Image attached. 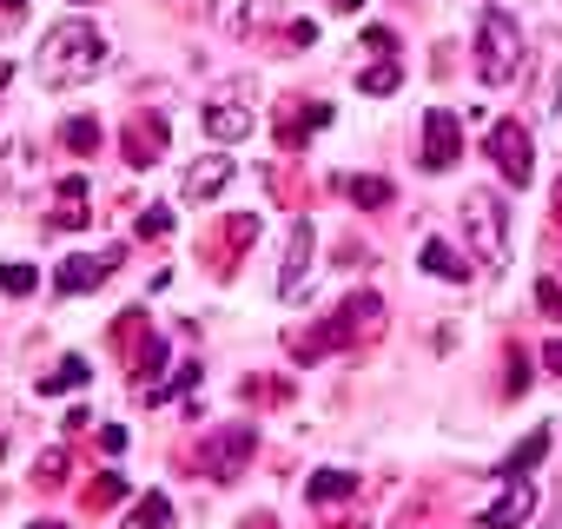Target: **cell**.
Listing matches in <instances>:
<instances>
[{"mask_svg":"<svg viewBox=\"0 0 562 529\" xmlns=\"http://www.w3.org/2000/svg\"><path fill=\"white\" fill-rule=\"evenodd\" d=\"M106 60H113L106 54V34L93 21H60L41 41V80L47 87H87V80L106 74Z\"/></svg>","mask_w":562,"mask_h":529,"instance_id":"obj_1","label":"cell"},{"mask_svg":"<svg viewBox=\"0 0 562 529\" xmlns=\"http://www.w3.org/2000/svg\"><path fill=\"white\" fill-rule=\"evenodd\" d=\"M522 67H529L522 27H516L503 8H483V14H476V80H483V87H509V80H522Z\"/></svg>","mask_w":562,"mask_h":529,"instance_id":"obj_2","label":"cell"},{"mask_svg":"<svg viewBox=\"0 0 562 529\" xmlns=\"http://www.w3.org/2000/svg\"><path fill=\"white\" fill-rule=\"evenodd\" d=\"M378 318H384V299L378 292H364V299H345L338 312H331V325L325 331H312V338H292V358H325L331 345H351L358 331H378Z\"/></svg>","mask_w":562,"mask_h":529,"instance_id":"obj_3","label":"cell"},{"mask_svg":"<svg viewBox=\"0 0 562 529\" xmlns=\"http://www.w3.org/2000/svg\"><path fill=\"white\" fill-rule=\"evenodd\" d=\"M463 225H470V245H476L483 264H503L509 258V212H503V199L490 185H470L463 192Z\"/></svg>","mask_w":562,"mask_h":529,"instance_id":"obj_4","label":"cell"},{"mask_svg":"<svg viewBox=\"0 0 562 529\" xmlns=\"http://www.w3.org/2000/svg\"><path fill=\"white\" fill-rule=\"evenodd\" d=\"M251 450H258V430H251V424H218L212 437H199V476L232 483V476L251 463Z\"/></svg>","mask_w":562,"mask_h":529,"instance_id":"obj_5","label":"cell"},{"mask_svg":"<svg viewBox=\"0 0 562 529\" xmlns=\"http://www.w3.org/2000/svg\"><path fill=\"white\" fill-rule=\"evenodd\" d=\"M483 146H490V159H496V172H503V179H509L516 192H522V185L536 179V139H529V126H516V120H496Z\"/></svg>","mask_w":562,"mask_h":529,"instance_id":"obj_6","label":"cell"},{"mask_svg":"<svg viewBox=\"0 0 562 529\" xmlns=\"http://www.w3.org/2000/svg\"><path fill=\"white\" fill-rule=\"evenodd\" d=\"M258 126V106H251V87L238 80V87H225L212 106H205V133L218 139V146H232V139H245Z\"/></svg>","mask_w":562,"mask_h":529,"instance_id":"obj_7","label":"cell"},{"mask_svg":"<svg viewBox=\"0 0 562 529\" xmlns=\"http://www.w3.org/2000/svg\"><path fill=\"white\" fill-rule=\"evenodd\" d=\"M463 159V120L450 106H430L424 113V172H450Z\"/></svg>","mask_w":562,"mask_h":529,"instance_id":"obj_8","label":"cell"},{"mask_svg":"<svg viewBox=\"0 0 562 529\" xmlns=\"http://www.w3.org/2000/svg\"><path fill=\"white\" fill-rule=\"evenodd\" d=\"M529 509H536L529 476H503V496L476 509V529H522V522H529Z\"/></svg>","mask_w":562,"mask_h":529,"instance_id":"obj_9","label":"cell"},{"mask_svg":"<svg viewBox=\"0 0 562 529\" xmlns=\"http://www.w3.org/2000/svg\"><path fill=\"white\" fill-rule=\"evenodd\" d=\"M312 258H318V232H312V218H299L292 245H285V272H278V299H299L312 285Z\"/></svg>","mask_w":562,"mask_h":529,"instance_id":"obj_10","label":"cell"},{"mask_svg":"<svg viewBox=\"0 0 562 529\" xmlns=\"http://www.w3.org/2000/svg\"><path fill=\"white\" fill-rule=\"evenodd\" d=\"M113 264H120V251H113V245L80 251V258H67L60 272H54V285H60L67 299H80V292H93V285H106V279H113Z\"/></svg>","mask_w":562,"mask_h":529,"instance_id":"obj_11","label":"cell"},{"mask_svg":"<svg viewBox=\"0 0 562 529\" xmlns=\"http://www.w3.org/2000/svg\"><path fill=\"white\" fill-rule=\"evenodd\" d=\"M159 153H166V120L153 113V120H133L126 126V166H159Z\"/></svg>","mask_w":562,"mask_h":529,"instance_id":"obj_12","label":"cell"},{"mask_svg":"<svg viewBox=\"0 0 562 529\" xmlns=\"http://www.w3.org/2000/svg\"><path fill=\"white\" fill-rule=\"evenodd\" d=\"M87 205H93V185H87V172H67V179H60V212H54V225H60V232H80V225L93 218Z\"/></svg>","mask_w":562,"mask_h":529,"instance_id":"obj_13","label":"cell"},{"mask_svg":"<svg viewBox=\"0 0 562 529\" xmlns=\"http://www.w3.org/2000/svg\"><path fill=\"white\" fill-rule=\"evenodd\" d=\"M424 272H430V279H443V285H463V279H470V264H463L443 238H424Z\"/></svg>","mask_w":562,"mask_h":529,"instance_id":"obj_14","label":"cell"},{"mask_svg":"<svg viewBox=\"0 0 562 529\" xmlns=\"http://www.w3.org/2000/svg\"><path fill=\"white\" fill-rule=\"evenodd\" d=\"M232 172H238L232 159H199V166L186 172V192H192V199H212V192H225V185H232Z\"/></svg>","mask_w":562,"mask_h":529,"instance_id":"obj_15","label":"cell"},{"mask_svg":"<svg viewBox=\"0 0 562 529\" xmlns=\"http://www.w3.org/2000/svg\"><path fill=\"white\" fill-rule=\"evenodd\" d=\"M80 384H93V364L87 358H60L47 378H41V397H60V391H80Z\"/></svg>","mask_w":562,"mask_h":529,"instance_id":"obj_16","label":"cell"},{"mask_svg":"<svg viewBox=\"0 0 562 529\" xmlns=\"http://www.w3.org/2000/svg\"><path fill=\"white\" fill-rule=\"evenodd\" d=\"M542 457H549V430H529V437H522V443L503 457V470H496V476H529Z\"/></svg>","mask_w":562,"mask_h":529,"instance_id":"obj_17","label":"cell"},{"mask_svg":"<svg viewBox=\"0 0 562 529\" xmlns=\"http://www.w3.org/2000/svg\"><path fill=\"white\" fill-rule=\"evenodd\" d=\"M305 496H312V503H338V496H358V476H351V470H318V476L305 483Z\"/></svg>","mask_w":562,"mask_h":529,"instance_id":"obj_18","label":"cell"},{"mask_svg":"<svg viewBox=\"0 0 562 529\" xmlns=\"http://www.w3.org/2000/svg\"><path fill=\"white\" fill-rule=\"evenodd\" d=\"M166 522H172V503H166L159 489H146V496L126 509V529H166Z\"/></svg>","mask_w":562,"mask_h":529,"instance_id":"obj_19","label":"cell"},{"mask_svg":"<svg viewBox=\"0 0 562 529\" xmlns=\"http://www.w3.org/2000/svg\"><path fill=\"white\" fill-rule=\"evenodd\" d=\"M345 199H351V205H371V212H378V205H391L397 192H391V179H371V172H364V179H345Z\"/></svg>","mask_w":562,"mask_h":529,"instance_id":"obj_20","label":"cell"},{"mask_svg":"<svg viewBox=\"0 0 562 529\" xmlns=\"http://www.w3.org/2000/svg\"><path fill=\"white\" fill-rule=\"evenodd\" d=\"M41 285V272H34V264H21V258H0V292H8V299H27Z\"/></svg>","mask_w":562,"mask_h":529,"instance_id":"obj_21","label":"cell"},{"mask_svg":"<svg viewBox=\"0 0 562 529\" xmlns=\"http://www.w3.org/2000/svg\"><path fill=\"white\" fill-rule=\"evenodd\" d=\"M60 139H67V146H74V153H80V159H93V153H100V139H106V133H100V120H67V126H60Z\"/></svg>","mask_w":562,"mask_h":529,"instance_id":"obj_22","label":"cell"},{"mask_svg":"<svg viewBox=\"0 0 562 529\" xmlns=\"http://www.w3.org/2000/svg\"><path fill=\"white\" fill-rule=\"evenodd\" d=\"M358 93H371V100L397 93V60H378V67H364V74H358Z\"/></svg>","mask_w":562,"mask_h":529,"instance_id":"obj_23","label":"cell"},{"mask_svg":"<svg viewBox=\"0 0 562 529\" xmlns=\"http://www.w3.org/2000/svg\"><path fill=\"white\" fill-rule=\"evenodd\" d=\"M0 185H27V146H21V139L0 153Z\"/></svg>","mask_w":562,"mask_h":529,"instance_id":"obj_24","label":"cell"},{"mask_svg":"<svg viewBox=\"0 0 562 529\" xmlns=\"http://www.w3.org/2000/svg\"><path fill=\"white\" fill-rule=\"evenodd\" d=\"M120 496H126V476H100V483L87 489V503H93V509H100V503H120Z\"/></svg>","mask_w":562,"mask_h":529,"instance_id":"obj_25","label":"cell"},{"mask_svg":"<svg viewBox=\"0 0 562 529\" xmlns=\"http://www.w3.org/2000/svg\"><path fill=\"white\" fill-rule=\"evenodd\" d=\"M172 232V218H166V205H153V212H139V238H166Z\"/></svg>","mask_w":562,"mask_h":529,"instance_id":"obj_26","label":"cell"},{"mask_svg":"<svg viewBox=\"0 0 562 529\" xmlns=\"http://www.w3.org/2000/svg\"><path fill=\"white\" fill-rule=\"evenodd\" d=\"M305 126H331V106H312ZM285 146H299V120H285Z\"/></svg>","mask_w":562,"mask_h":529,"instance_id":"obj_27","label":"cell"},{"mask_svg":"<svg viewBox=\"0 0 562 529\" xmlns=\"http://www.w3.org/2000/svg\"><path fill=\"white\" fill-rule=\"evenodd\" d=\"M536 305H542L549 318H562V285H555V279H542V285H536Z\"/></svg>","mask_w":562,"mask_h":529,"instance_id":"obj_28","label":"cell"},{"mask_svg":"<svg viewBox=\"0 0 562 529\" xmlns=\"http://www.w3.org/2000/svg\"><path fill=\"white\" fill-rule=\"evenodd\" d=\"M60 470H67V450H47V457H41V470H34V476H41V483H60Z\"/></svg>","mask_w":562,"mask_h":529,"instance_id":"obj_29","label":"cell"},{"mask_svg":"<svg viewBox=\"0 0 562 529\" xmlns=\"http://www.w3.org/2000/svg\"><path fill=\"white\" fill-rule=\"evenodd\" d=\"M100 450H106V457H120V450H126V430H120V424H106V430H100Z\"/></svg>","mask_w":562,"mask_h":529,"instance_id":"obj_30","label":"cell"},{"mask_svg":"<svg viewBox=\"0 0 562 529\" xmlns=\"http://www.w3.org/2000/svg\"><path fill=\"white\" fill-rule=\"evenodd\" d=\"M21 14H27V0H0V27H14Z\"/></svg>","mask_w":562,"mask_h":529,"instance_id":"obj_31","label":"cell"},{"mask_svg":"<svg viewBox=\"0 0 562 529\" xmlns=\"http://www.w3.org/2000/svg\"><path fill=\"white\" fill-rule=\"evenodd\" d=\"M542 364H549V371L562 378V338H549V345H542Z\"/></svg>","mask_w":562,"mask_h":529,"instance_id":"obj_32","label":"cell"},{"mask_svg":"<svg viewBox=\"0 0 562 529\" xmlns=\"http://www.w3.org/2000/svg\"><path fill=\"white\" fill-rule=\"evenodd\" d=\"M331 8H338V14H358V8H364V0H331Z\"/></svg>","mask_w":562,"mask_h":529,"instance_id":"obj_33","label":"cell"},{"mask_svg":"<svg viewBox=\"0 0 562 529\" xmlns=\"http://www.w3.org/2000/svg\"><path fill=\"white\" fill-rule=\"evenodd\" d=\"M555 218H562V179H555Z\"/></svg>","mask_w":562,"mask_h":529,"instance_id":"obj_34","label":"cell"},{"mask_svg":"<svg viewBox=\"0 0 562 529\" xmlns=\"http://www.w3.org/2000/svg\"><path fill=\"white\" fill-rule=\"evenodd\" d=\"M34 529H60V522H34Z\"/></svg>","mask_w":562,"mask_h":529,"instance_id":"obj_35","label":"cell"},{"mask_svg":"<svg viewBox=\"0 0 562 529\" xmlns=\"http://www.w3.org/2000/svg\"><path fill=\"white\" fill-rule=\"evenodd\" d=\"M0 450H8V443H0Z\"/></svg>","mask_w":562,"mask_h":529,"instance_id":"obj_36","label":"cell"}]
</instances>
